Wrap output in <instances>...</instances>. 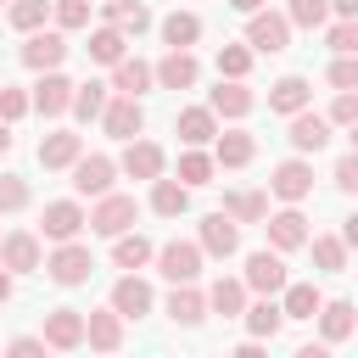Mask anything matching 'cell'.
Masks as SVG:
<instances>
[{"label": "cell", "instance_id": "cell-1", "mask_svg": "<svg viewBox=\"0 0 358 358\" xmlns=\"http://www.w3.org/2000/svg\"><path fill=\"white\" fill-rule=\"evenodd\" d=\"M246 45L252 50H263V56H280L285 45H291V17L285 11H246Z\"/></svg>", "mask_w": 358, "mask_h": 358}, {"label": "cell", "instance_id": "cell-2", "mask_svg": "<svg viewBox=\"0 0 358 358\" xmlns=\"http://www.w3.org/2000/svg\"><path fill=\"white\" fill-rule=\"evenodd\" d=\"M45 274H50L56 285H84V280L95 274V257H90V246H78V241H56V252L45 257Z\"/></svg>", "mask_w": 358, "mask_h": 358}, {"label": "cell", "instance_id": "cell-3", "mask_svg": "<svg viewBox=\"0 0 358 358\" xmlns=\"http://www.w3.org/2000/svg\"><path fill=\"white\" fill-rule=\"evenodd\" d=\"M134 218H140L134 196H117V190H106V196H95L90 229H95V235H123V229H134Z\"/></svg>", "mask_w": 358, "mask_h": 358}, {"label": "cell", "instance_id": "cell-4", "mask_svg": "<svg viewBox=\"0 0 358 358\" xmlns=\"http://www.w3.org/2000/svg\"><path fill=\"white\" fill-rule=\"evenodd\" d=\"M201 257H207L201 241H168V246L157 252V268H162L173 285H190V280L201 274Z\"/></svg>", "mask_w": 358, "mask_h": 358}, {"label": "cell", "instance_id": "cell-5", "mask_svg": "<svg viewBox=\"0 0 358 358\" xmlns=\"http://www.w3.org/2000/svg\"><path fill=\"white\" fill-rule=\"evenodd\" d=\"M246 291H257V296H274V291H285V257L274 252V246H263V252H252L246 257Z\"/></svg>", "mask_w": 358, "mask_h": 358}, {"label": "cell", "instance_id": "cell-6", "mask_svg": "<svg viewBox=\"0 0 358 358\" xmlns=\"http://www.w3.org/2000/svg\"><path fill=\"white\" fill-rule=\"evenodd\" d=\"M62 62H67V39H62V28H34L28 45H22V67L50 73V67H62Z\"/></svg>", "mask_w": 358, "mask_h": 358}, {"label": "cell", "instance_id": "cell-7", "mask_svg": "<svg viewBox=\"0 0 358 358\" xmlns=\"http://www.w3.org/2000/svg\"><path fill=\"white\" fill-rule=\"evenodd\" d=\"M196 241H201V252H207V257H235V252H241V224L218 207V213H207V218H201V235H196Z\"/></svg>", "mask_w": 358, "mask_h": 358}, {"label": "cell", "instance_id": "cell-8", "mask_svg": "<svg viewBox=\"0 0 358 358\" xmlns=\"http://www.w3.org/2000/svg\"><path fill=\"white\" fill-rule=\"evenodd\" d=\"M0 263H6L11 274H34V268H45L39 235H34V229H11V235H0Z\"/></svg>", "mask_w": 358, "mask_h": 358}, {"label": "cell", "instance_id": "cell-9", "mask_svg": "<svg viewBox=\"0 0 358 358\" xmlns=\"http://www.w3.org/2000/svg\"><path fill=\"white\" fill-rule=\"evenodd\" d=\"M28 101H34L39 117H62L73 106V78H62V67H50V73H39V84H34Z\"/></svg>", "mask_w": 358, "mask_h": 358}, {"label": "cell", "instance_id": "cell-10", "mask_svg": "<svg viewBox=\"0 0 358 358\" xmlns=\"http://www.w3.org/2000/svg\"><path fill=\"white\" fill-rule=\"evenodd\" d=\"M101 129H106L112 140H134V134L145 129V106H140V95H117V101H106Z\"/></svg>", "mask_w": 358, "mask_h": 358}, {"label": "cell", "instance_id": "cell-11", "mask_svg": "<svg viewBox=\"0 0 358 358\" xmlns=\"http://www.w3.org/2000/svg\"><path fill=\"white\" fill-rule=\"evenodd\" d=\"M112 179H117V162L101 157V151H90V157L73 162V190H78V196H106Z\"/></svg>", "mask_w": 358, "mask_h": 358}, {"label": "cell", "instance_id": "cell-12", "mask_svg": "<svg viewBox=\"0 0 358 358\" xmlns=\"http://www.w3.org/2000/svg\"><path fill=\"white\" fill-rule=\"evenodd\" d=\"M90 224V213L78 201H45V218H39V235L45 241H78V229Z\"/></svg>", "mask_w": 358, "mask_h": 358}, {"label": "cell", "instance_id": "cell-13", "mask_svg": "<svg viewBox=\"0 0 358 358\" xmlns=\"http://www.w3.org/2000/svg\"><path fill=\"white\" fill-rule=\"evenodd\" d=\"M268 190H274L280 201H308V196H313V168H308L302 157L280 162V168L268 173Z\"/></svg>", "mask_w": 358, "mask_h": 358}, {"label": "cell", "instance_id": "cell-14", "mask_svg": "<svg viewBox=\"0 0 358 358\" xmlns=\"http://www.w3.org/2000/svg\"><path fill=\"white\" fill-rule=\"evenodd\" d=\"M45 347H56V352L84 347V313L78 308H50L45 313Z\"/></svg>", "mask_w": 358, "mask_h": 358}, {"label": "cell", "instance_id": "cell-15", "mask_svg": "<svg viewBox=\"0 0 358 358\" xmlns=\"http://www.w3.org/2000/svg\"><path fill=\"white\" fill-rule=\"evenodd\" d=\"M84 341H90L95 352H117V347H123V313H117V308L84 313Z\"/></svg>", "mask_w": 358, "mask_h": 358}, {"label": "cell", "instance_id": "cell-16", "mask_svg": "<svg viewBox=\"0 0 358 358\" xmlns=\"http://www.w3.org/2000/svg\"><path fill=\"white\" fill-rule=\"evenodd\" d=\"M263 229H268V246H274V252H296V246H308V218L296 213V201H291L285 213H274Z\"/></svg>", "mask_w": 358, "mask_h": 358}, {"label": "cell", "instance_id": "cell-17", "mask_svg": "<svg viewBox=\"0 0 358 358\" xmlns=\"http://www.w3.org/2000/svg\"><path fill=\"white\" fill-rule=\"evenodd\" d=\"M196 78H201V62H196L190 50H173V45H168V56L157 62V84H162V90H190Z\"/></svg>", "mask_w": 358, "mask_h": 358}, {"label": "cell", "instance_id": "cell-18", "mask_svg": "<svg viewBox=\"0 0 358 358\" xmlns=\"http://www.w3.org/2000/svg\"><path fill=\"white\" fill-rule=\"evenodd\" d=\"M151 84H157V67H151V62H140V56L112 62V84H106V90H117V95H145Z\"/></svg>", "mask_w": 358, "mask_h": 358}, {"label": "cell", "instance_id": "cell-19", "mask_svg": "<svg viewBox=\"0 0 358 358\" xmlns=\"http://www.w3.org/2000/svg\"><path fill=\"white\" fill-rule=\"evenodd\" d=\"M257 157V140L246 134V129H224V134H213V162L218 168H246Z\"/></svg>", "mask_w": 358, "mask_h": 358}, {"label": "cell", "instance_id": "cell-20", "mask_svg": "<svg viewBox=\"0 0 358 358\" xmlns=\"http://www.w3.org/2000/svg\"><path fill=\"white\" fill-rule=\"evenodd\" d=\"M207 106H213L218 117H246V112L257 106V95H252L241 78H218V90L207 95Z\"/></svg>", "mask_w": 358, "mask_h": 358}, {"label": "cell", "instance_id": "cell-21", "mask_svg": "<svg viewBox=\"0 0 358 358\" xmlns=\"http://www.w3.org/2000/svg\"><path fill=\"white\" fill-rule=\"evenodd\" d=\"M112 308H117L123 319H140V313H151V285H145V280L129 268V274L112 285Z\"/></svg>", "mask_w": 358, "mask_h": 358}, {"label": "cell", "instance_id": "cell-22", "mask_svg": "<svg viewBox=\"0 0 358 358\" xmlns=\"http://www.w3.org/2000/svg\"><path fill=\"white\" fill-rule=\"evenodd\" d=\"M173 129H179L185 145H207V140L218 134V112H213V106H185V112L173 117Z\"/></svg>", "mask_w": 358, "mask_h": 358}, {"label": "cell", "instance_id": "cell-23", "mask_svg": "<svg viewBox=\"0 0 358 358\" xmlns=\"http://www.w3.org/2000/svg\"><path fill=\"white\" fill-rule=\"evenodd\" d=\"M78 157H84V134H67L62 129V134H45L39 140V168H73Z\"/></svg>", "mask_w": 358, "mask_h": 358}, {"label": "cell", "instance_id": "cell-24", "mask_svg": "<svg viewBox=\"0 0 358 358\" xmlns=\"http://www.w3.org/2000/svg\"><path fill=\"white\" fill-rule=\"evenodd\" d=\"M324 140H330V117H319V112H308V106L291 112V145H296V151H319Z\"/></svg>", "mask_w": 358, "mask_h": 358}, {"label": "cell", "instance_id": "cell-25", "mask_svg": "<svg viewBox=\"0 0 358 358\" xmlns=\"http://www.w3.org/2000/svg\"><path fill=\"white\" fill-rule=\"evenodd\" d=\"M129 179H157L162 173V145H151V140H129V151H123V162H117Z\"/></svg>", "mask_w": 358, "mask_h": 358}, {"label": "cell", "instance_id": "cell-26", "mask_svg": "<svg viewBox=\"0 0 358 358\" xmlns=\"http://www.w3.org/2000/svg\"><path fill=\"white\" fill-rule=\"evenodd\" d=\"M185 207H190V185H185V179H162V173H157V179H151V213L179 218Z\"/></svg>", "mask_w": 358, "mask_h": 358}, {"label": "cell", "instance_id": "cell-27", "mask_svg": "<svg viewBox=\"0 0 358 358\" xmlns=\"http://www.w3.org/2000/svg\"><path fill=\"white\" fill-rule=\"evenodd\" d=\"M207 308L224 313V319H241V313H246V280H224V274H218V280L207 285Z\"/></svg>", "mask_w": 358, "mask_h": 358}, {"label": "cell", "instance_id": "cell-28", "mask_svg": "<svg viewBox=\"0 0 358 358\" xmlns=\"http://www.w3.org/2000/svg\"><path fill=\"white\" fill-rule=\"evenodd\" d=\"M168 319H173V324H201V319H207V291H196V280H190V285H173Z\"/></svg>", "mask_w": 358, "mask_h": 358}, {"label": "cell", "instance_id": "cell-29", "mask_svg": "<svg viewBox=\"0 0 358 358\" xmlns=\"http://www.w3.org/2000/svg\"><path fill=\"white\" fill-rule=\"evenodd\" d=\"M319 330H324V347L347 341V336L358 330V313H352V302H319Z\"/></svg>", "mask_w": 358, "mask_h": 358}, {"label": "cell", "instance_id": "cell-30", "mask_svg": "<svg viewBox=\"0 0 358 358\" xmlns=\"http://www.w3.org/2000/svg\"><path fill=\"white\" fill-rule=\"evenodd\" d=\"M151 257H157V246H151L140 229H134V235H129V229L112 235V263H117V268H145Z\"/></svg>", "mask_w": 358, "mask_h": 358}, {"label": "cell", "instance_id": "cell-31", "mask_svg": "<svg viewBox=\"0 0 358 358\" xmlns=\"http://www.w3.org/2000/svg\"><path fill=\"white\" fill-rule=\"evenodd\" d=\"M308 101H313V90H308V78H296V73H285V78L268 90V106H274V112H285V117H291V112H302Z\"/></svg>", "mask_w": 358, "mask_h": 358}, {"label": "cell", "instance_id": "cell-32", "mask_svg": "<svg viewBox=\"0 0 358 358\" xmlns=\"http://www.w3.org/2000/svg\"><path fill=\"white\" fill-rule=\"evenodd\" d=\"M241 319H246V330H252L257 341H274V336H280V324H285V313H280V302H274V296L252 302V308H246Z\"/></svg>", "mask_w": 358, "mask_h": 358}, {"label": "cell", "instance_id": "cell-33", "mask_svg": "<svg viewBox=\"0 0 358 358\" xmlns=\"http://www.w3.org/2000/svg\"><path fill=\"white\" fill-rule=\"evenodd\" d=\"M162 39H168L173 50H190V45L201 39V17H196V11H168V17H162Z\"/></svg>", "mask_w": 358, "mask_h": 358}, {"label": "cell", "instance_id": "cell-34", "mask_svg": "<svg viewBox=\"0 0 358 358\" xmlns=\"http://www.w3.org/2000/svg\"><path fill=\"white\" fill-rule=\"evenodd\" d=\"M224 213L235 224H257V218H268V196L263 190H229L224 196Z\"/></svg>", "mask_w": 358, "mask_h": 358}, {"label": "cell", "instance_id": "cell-35", "mask_svg": "<svg viewBox=\"0 0 358 358\" xmlns=\"http://www.w3.org/2000/svg\"><path fill=\"white\" fill-rule=\"evenodd\" d=\"M90 56H95V62H106V67H112V62H123V56H129V34H123V28H112V22H106V28H95V34H90Z\"/></svg>", "mask_w": 358, "mask_h": 358}, {"label": "cell", "instance_id": "cell-36", "mask_svg": "<svg viewBox=\"0 0 358 358\" xmlns=\"http://www.w3.org/2000/svg\"><path fill=\"white\" fill-rule=\"evenodd\" d=\"M73 117H84V123H101V112H106V84H73V106H67Z\"/></svg>", "mask_w": 358, "mask_h": 358}, {"label": "cell", "instance_id": "cell-37", "mask_svg": "<svg viewBox=\"0 0 358 358\" xmlns=\"http://www.w3.org/2000/svg\"><path fill=\"white\" fill-rule=\"evenodd\" d=\"M106 22L123 28V34H145V28H151V11H145L140 0H106Z\"/></svg>", "mask_w": 358, "mask_h": 358}, {"label": "cell", "instance_id": "cell-38", "mask_svg": "<svg viewBox=\"0 0 358 358\" xmlns=\"http://www.w3.org/2000/svg\"><path fill=\"white\" fill-rule=\"evenodd\" d=\"M308 246H313V263L324 274H341L347 268V241L341 235H308Z\"/></svg>", "mask_w": 358, "mask_h": 358}, {"label": "cell", "instance_id": "cell-39", "mask_svg": "<svg viewBox=\"0 0 358 358\" xmlns=\"http://www.w3.org/2000/svg\"><path fill=\"white\" fill-rule=\"evenodd\" d=\"M319 302H324V296H319L313 285H291V280H285V302H280V313H285V319H313Z\"/></svg>", "mask_w": 358, "mask_h": 358}, {"label": "cell", "instance_id": "cell-40", "mask_svg": "<svg viewBox=\"0 0 358 358\" xmlns=\"http://www.w3.org/2000/svg\"><path fill=\"white\" fill-rule=\"evenodd\" d=\"M6 17H11V28H17V34H34V28H45L50 0H11V6H6Z\"/></svg>", "mask_w": 358, "mask_h": 358}, {"label": "cell", "instance_id": "cell-41", "mask_svg": "<svg viewBox=\"0 0 358 358\" xmlns=\"http://www.w3.org/2000/svg\"><path fill=\"white\" fill-rule=\"evenodd\" d=\"M213 168H218V162H213L201 145H190V151L179 157V179H185L190 190H196V185H213Z\"/></svg>", "mask_w": 358, "mask_h": 358}, {"label": "cell", "instance_id": "cell-42", "mask_svg": "<svg viewBox=\"0 0 358 358\" xmlns=\"http://www.w3.org/2000/svg\"><path fill=\"white\" fill-rule=\"evenodd\" d=\"M285 17H291V28H324L330 22V0H291Z\"/></svg>", "mask_w": 358, "mask_h": 358}, {"label": "cell", "instance_id": "cell-43", "mask_svg": "<svg viewBox=\"0 0 358 358\" xmlns=\"http://www.w3.org/2000/svg\"><path fill=\"white\" fill-rule=\"evenodd\" d=\"M252 73V45H224L218 50V78H246Z\"/></svg>", "mask_w": 358, "mask_h": 358}, {"label": "cell", "instance_id": "cell-44", "mask_svg": "<svg viewBox=\"0 0 358 358\" xmlns=\"http://www.w3.org/2000/svg\"><path fill=\"white\" fill-rule=\"evenodd\" d=\"M50 17H56V28H84L90 22V0H50Z\"/></svg>", "mask_w": 358, "mask_h": 358}, {"label": "cell", "instance_id": "cell-45", "mask_svg": "<svg viewBox=\"0 0 358 358\" xmlns=\"http://www.w3.org/2000/svg\"><path fill=\"white\" fill-rule=\"evenodd\" d=\"M330 50H336V56H358V17H336V28H330Z\"/></svg>", "mask_w": 358, "mask_h": 358}, {"label": "cell", "instance_id": "cell-46", "mask_svg": "<svg viewBox=\"0 0 358 358\" xmlns=\"http://www.w3.org/2000/svg\"><path fill=\"white\" fill-rule=\"evenodd\" d=\"M22 112H34L28 90H17V84H0V117H6V123H17Z\"/></svg>", "mask_w": 358, "mask_h": 358}, {"label": "cell", "instance_id": "cell-47", "mask_svg": "<svg viewBox=\"0 0 358 358\" xmlns=\"http://www.w3.org/2000/svg\"><path fill=\"white\" fill-rule=\"evenodd\" d=\"M17 207H28V185L17 173H0V213H17Z\"/></svg>", "mask_w": 358, "mask_h": 358}, {"label": "cell", "instance_id": "cell-48", "mask_svg": "<svg viewBox=\"0 0 358 358\" xmlns=\"http://www.w3.org/2000/svg\"><path fill=\"white\" fill-rule=\"evenodd\" d=\"M330 84L336 90H358V56H336L330 62Z\"/></svg>", "mask_w": 358, "mask_h": 358}, {"label": "cell", "instance_id": "cell-49", "mask_svg": "<svg viewBox=\"0 0 358 358\" xmlns=\"http://www.w3.org/2000/svg\"><path fill=\"white\" fill-rule=\"evenodd\" d=\"M336 185H341L347 196H358V145H352V151L336 162Z\"/></svg>", "mask_w": 358, "mask_h": 358}, {"label": "cell", "instance_id": "cell-50", "mask_svg": "<svg viewBox=\"0 0 358 358\" xmlns=\"http://www.w3.org/2000/svg\"><path fill=\"white\" fill-rule=\"evenodd\" d=\"M330 123H358V90H341V95H336Z\"/></svg>", "mask_w": 358, "mask_h": 358}, {"label": "cell", "instance_id": "cell-51", "mask_svg": "<svg viewBox=\"0 0 358 358\" xmlns=\"http://www.w3.org/2000/svg\"><path fill=\"white\" fill-rule=\"evenodd\" d=\"M6 352H17V358H34V352H45V336H17Z\"/></svg>", "mask_w": 358, "mask_h": 358}, {"label": "cell", "instance_id": "cell-52", "mask_svg": "<svg viewBox=\"0 0 358 358\" xmlns=\"http://www.w3.org/2000/svg\"><path fill=\"white\" fill-rule=\"evenodd\" d=\"M11 291H17V274L0 263V302H11Z\"/></svg>", "mask_w": 358, "mask_h": 358}, {"label": "cell", "instance_id": "cell-53", "mask_svg": "<svg viewBox=\"0 0 358 358\" xmlns=\"http://www.w3.org/2000/svg\"><path fill=\"white\" fill-rule=\"evenodd\" d=\"M330 11L336 17H358V0H330Z\"/></svg>", "mask_w": 358, "mask_h": 358}, {"label": "cell", "instance_id": "cell-54", "mask_svg": "<svg viewBox=\"0 0 358 358\" xmlns=\"http://www.w3.org/2000/svg\"><path fill=\"white\" fill-rule=\"evenodd\" d=\"M341 241H347V246H352V252H358V213H352V218H347V229H341Z\"/></svg>", "mask_w": 358, "mask_h": 358}, {"label": "cell", "instance_id": "cell-55", "mask_svg": "<svg viewBox=\"0 0 358 358\" xmlns=\"http://www.w3.org/2000/svg\"><path fill=\"white\" fill-rule=\"evenodd\" d=\"M11 145H17V140H11V123H6V117H0V157H6V151H11Z\"/></svg>", "mask_w": 358, "mask_h": 358}, {"label": "cell", "instance_id": "cell-56", "mask_svg": "<svg viewBox=\"0 0 358 358\" xmlns=\"http://www.w3.org/2000/svg\"><path fill=\"white\" fill-rule=\"evenodd\" d=\"M229 6H235V11H257L263 0H229Z\"/></svg>", "mask_w": 358, "mask_h": 358}, {"label": "cell", "instance_id": "cell-57", "mask_svg": "<svg viewBox=\"0 0 358 358\" xmlns=\"http://www.w3.org/2000/svg\"><path fill=\"white\" fill-rule=\"evenodd\" d=\"M347 129H352V134H347V140H352V145H358V123H347Z\"/></svg>", "mask_w": 358, "mask_h": 358}, {"label": "cell", "instance_id": "cell-58", "mask_svg": "<svg viewBox=\"0 0 358 358\" xmlns=\"http://www.w3.org/2000/svg\"><path fill=\"white\" fill-rule=\"evenodd\" d=\"M0 6H11V0H0Z\"/></svg>", "mask_w": 358, "mask_h": 358}, {"label": "cell", "instance_id": "cell-59", "mask_svg": "<svg viewBox=\"0 0 358 358\" xmlns=\"http://www.w3.org/2000/svg\"><path fill=\"white\" fill-rule=\"evenodd\" d=\"M101 6H106V0H101Z\"/></svg>", "mask_w": 358, "mask_h": 358}]
</instances>
